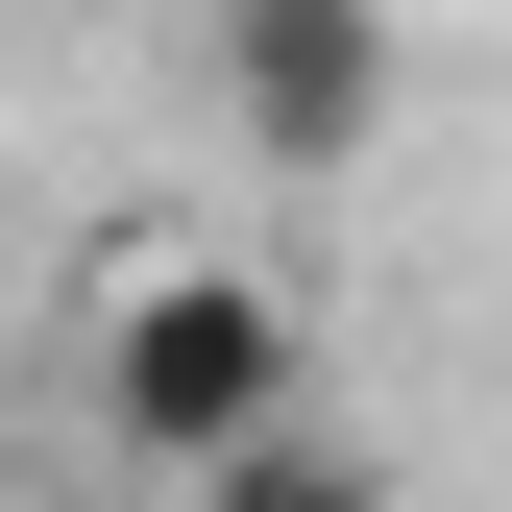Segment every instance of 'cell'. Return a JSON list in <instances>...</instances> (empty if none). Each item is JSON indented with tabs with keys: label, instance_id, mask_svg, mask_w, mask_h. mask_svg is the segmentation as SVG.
Listing matches in <instances>:
<instances>
[{
	"label": "cell",
	"instance_id": "2",
	"mask_svg": "<svg viewBox=\"0 0 512 512\" xmlns=\"http://www.w3.org/2000/svg\"><path fill=\"white\" fill-rule=\"evenodd\" d=\"M196 49H220V122L269 171H366L391 147V0H196Z\"/></svg>",
	"mask_w": 512,
	"mask_h": 512
},
{
	"label": "cell",
	"instance_id": "1",
	"mask_svg": "<svg viewBox=\"0 0 512 512\" xmlns=\"http://www.w3.org/2000/svg\"><path fill=\"white\" fill-rule=\"evenodd\" d=\"M293 391H317L293 293H269V269H220V244H122L98 317H74V415L122 439V464H171V488H196L220 439H269Z\"/></svg>",
	"mask_w": 512,
	"mask_h": 512
},
{
	"label": "cell",
	"instance_id": "3",
	"mask_svg": "<svg viewBox=\"0 0 512 512\" xmlns=\"http://www.w3.org/2000/svg\"><path fill=\"white\" fill-rule=\"evenodd\" d=\"M196 512H391V464H342L317 415H269V439H220V464H196Z\"/></svg>",
	"mask_w": 512,
	"mask_h": 512
}]
</instances>
